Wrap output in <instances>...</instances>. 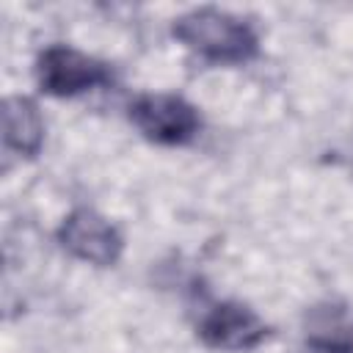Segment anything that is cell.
<instances>
[{
    "label": "cell",
    "instance_id": "obj_4",
    "mask_svg": "<svg viewBox=\"0 0 353 353\" xmlns=\"http://www.w3.org/2000/svg\"><path fill=\"white\" fill-rule=\"evenodd\" d=\"M55 237H58L63 251H69L74 259L88 262L94 268L116 265L121 259V251H124V237L116 229V223L91 207L72 210L61 221Z\"/></svg>",
    "mask_w": 353,
    "mask_h": 353
},
{
    "label": "cell",
    "instance_id": "obj_2",
    "mask_svg": "<svg viewBox=\"0 0 353 353\" xmlns=\"http://www.w3.org/2000/svg\"><path fill=\"white\" fill-rule=\"evenodd\" d=\"M36 80L44 94L69 99L108 85L113 80V69L88 52H80L66 44H52L36 58Z\"/></svg>",
    "mask_w": 353,
    "mask_h": 353
},
{
    "label": "cell",
    "instance_id": "obj_5",
    "mask_svg": "<svg viewBox=\"0 0 353 353\" xmlns=\"http://www.w3.org/2000/svg\"><path fill=\"white\" fill-rule=\"evenodd\" d=\"M270 336V325L240 301H221L199 320V339L223 353H245Z\"/></svg>",
    "mask_w": 353,
    "mask_h": 353
},
{
    "label": "cell",
    "instance_id": "obj_1",
    "mask_svg": "<svg viewBox=\"0 0 353 353\" xmlns=\"http://www.w3.org/2000/svg\"><path fill=\"white\" fill-rule=\"evenodd\" d=\"M171 36L207 63H248L259 55L254 25L223 8H193L171 22Z\"/></svg>",
    "mask_w": 353,
    "mask_h": 353
},
{
    "label": "cell",
    "instance_id": "obj_3",
    "mask_svg": "<svg viewBox=\"0 0 353 353\" xmlns=\"http://www.w3.org/2000/svg\"><path fill=\"white\" fill-rule=\"evenodd\" d=\"M130 121L157 146H185L201 130L199 108L176 94H141L130 105Z\"/></svg>",
    "mask_w": 353,
    "mask_h": 353
},
{
    "label": "cell",
    "instance_id": "obj_6",
    "mask_svg": "<svg viewBox=\"0 0 353 353\" xmlns=\"http://www.w3.org/2000/svg\"><path fill=\"white\" fill-rule=\"evenodd\" d=\"M3 141L19 157H36L44 146V119L39 105L28 97H8L3 102Z\"/></svg>",
    "mask_w": 353,
    "mask_h": 353
},
{
    "label": "cell",
    "instance_id": "obj_7",
    "mask_svg": "<svg viewBox=\"0 0 353 353\" xmlns=\"http://www.w3.org/2000/svg\"><path fill=\"white\" fill-rule=\"evenodd\" d=\"M309 347L314 353H353V325H347L336 336H312Z\"/></svg>",
    "mask_w": 353,
    "mask_h": 353
}]
</instances>
